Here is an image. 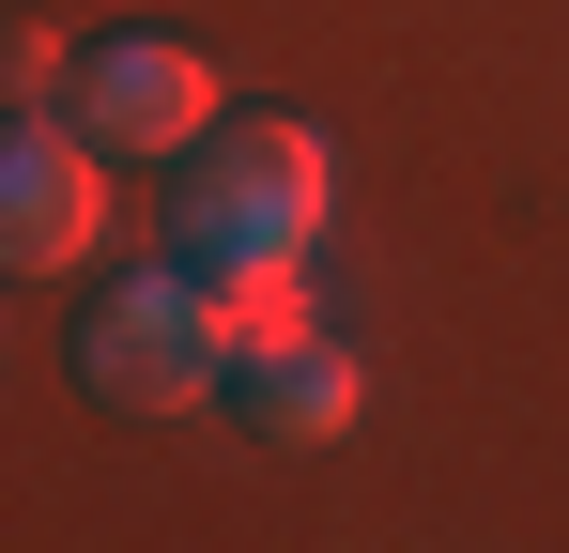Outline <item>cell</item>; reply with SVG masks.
I'll list each match as a JSON object with an SVG mask.
<instances>
[{"label":"cell","instance_id":"obj_1","mask_svg":"<svg viewBox=\"0 0 569 553\" xmlns=\"http://www.w3.org/2000/svg\"><path fill=\"white\" fill-rule=\"evenodd\" d=\"M339 231V139L308 108H216L186 154H170V247L200 276H247V262H323Z\"/></svg>","mask_w":569,"mask_h":553},{"label":"cell","instance_id":"obj_2","mask_svg":"<svg viewBox=\"0 0 569 553\" xmlns=\"http://www.w3.org/2000/svg\"><path fill=\"white\" fill-rule=\"evenodd\" d=\"M231 276H200L186 247L139 276H108L93 308H78V384H93L108 415H200V400H231Z\"/></svg>","mask_w":569,"mask_h":553},{"label":"cell","instance_id":"obj_3","mask_svg":"<svg viewBox=\"0 0 569 553\" xmlns=\"http://www.w3.org/2000/svg\"><path fill=\"white\" fill-rule=\"evenodd\" d=\"M108 247V139L78 108H0V276H78Z\"/></svg>","mask_w":569,"mask_h":553},{"label":"cell","instance_id":"obj_4","mask_svg":"<svg viewBox=\"0 0 569 553\" xmlns=\"http://www.w3.org/2000/svg\"><path fill=\"white\" fill-rule=\"evenodd\" d=\"M62 108L93 123L108 154H186L231 92H216V62L170 47V31H108V47H78V92H62Z\"/></svg>","mask_w":569,"mask_h":553},{"label":"cell","instance_id":"obj_5","mask_svg":"<svg viewBox=\"0 0 569 553\" xmlns=\"http://www.w3.org/2000/svg\"><path fill=\"white\" fill-rule=\"evenodd\" d=\"M231 415H247L262 446H339V431L370 415V369H355L323 323H308V339H262V354H231Z\"/></svg>","mask_w":569,"mask_h":553},{"label":"cell","instance_id":"obj_6","mask_svg":"<svg viewBox=\"0 0 569 553\" xmlns=\"http://www.w3.org/2000/svg\"><path fill=\"white\" fill-rule=\"evenodd\" d=\"M308 323H323V276L308 262H247L231 276V339H247V354H262V339H308Z\"/></svg>","mask_w":569,"mask_h":553},{"label":"cell","instance_id":"obj_7","mask_svg":"<svg viewBox=\"0 0 569 553\" xmlns=\"http://www.w3.org/2000/svg\"><path fill=\"white\" fill-rule=\"evenodd\" d=\"M78 92V47L62 31H0V108H62Z\"/></svg>","mask_w":569,"mask_h":553}]
</instances>
